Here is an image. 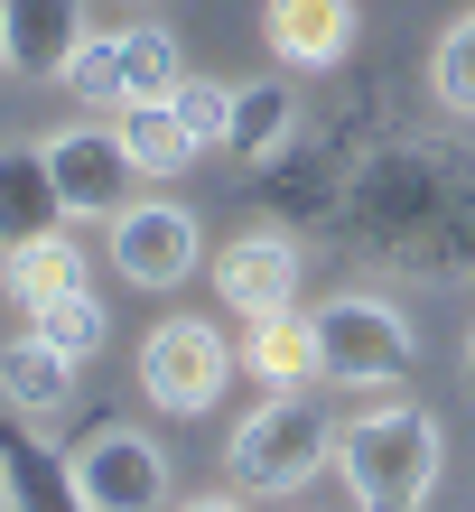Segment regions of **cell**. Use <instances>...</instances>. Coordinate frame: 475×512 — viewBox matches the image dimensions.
<instances>
[{
  "label": "cell",
  "instance_id": "1",
  "mask_svg": "<svg viewBox=\"0 0 475 512\" xmlns=\"http://www.w3.org/2000/svg\"><path fill=\"white\" fill-rule=\"evenodd\" d=\"M336 475H345L354 512H420L438 494V475H448V429L420 401L382 391L373 410H354L336 429Z\"/></svg>",
  "mask_w": 475,
  "mask_h": 512
},
{
  "label": "cell",
  "instance_id": "8",
  "mask_svg": "<svg viewBox=\"0 0 475 512\" xmlns=\"http://www.w3.org/2000/svg\"><path fill=\"white\" fill-rule=\"evenodd\" d=\"M261 38L289 75H336L364 38V10L354 0H261Z\"/></svg>",
  "mask_w": 475,
  "mask_h": 512
},
{
  "label": "cell",
  "instance_id": "6",
  "mask_svg": "<svg viewBox=\"0 0 475 512\" xmlns=\"http://www.w3.org/2000/svg\"><path fill=\"white\" fill-rule=\"evenodd\" d=\"M38 149H47L56 196H66V224H112L131 205V187H140V168H131L122 131H112V112H103V122H56Z\"/></svg>",
  "mask_w": 475,
  "mask_h": 512
},
{
  "label": "cell",
  "instance_id": "15",
  "mask_svg": "<svg viewBox=\"0 0 475 512\" xmlns=\"http://www.w3.org/2000/svg\"><path fill=\"white\" fill-rule=\"evenodd\" d=\"M56 224H66V196H56V177H47V149L38 140L0 149V252L28 243V233H56Z\"/></svg>",
  "mask_w": 475,
  "mask_h": 512
},
{
  "label": "cell",
  "instance_id": "2",
  "mask_svg": "<svg viewBox=\"0 0 475 512\" xmlns=\"http://www.w3.org/2000/svg\"><path fill=\"white\" fill-rule=\"evenodd\" d=\"M224 466L243 494H299L336 466V419H326L308 391H261V410L233 419L224 438Z\"/></svg>",
  "mask_w": 475,
  "mask_h": 512
},
{
  "label": "cell",
  "instance_id": "16",
  "mask_svg": "<svg viewBox=\"0 0 475 512\" xmlns=\"http://www.w3.org/2000/svg\"><path fill=\"white\" fill-rule=\"evenodd\" d=\"M289 131H299V84H233V131H224V149L243 168H271L280 149H289Z\"/></svg>",
  "mask_w": 475,
  "mask_h": 512
},
{
  "label": "cell",
  "instance_id": "23",
  "mask_svg": "<svg viewBox=\"0 0 475 512\" xmlns=\"http://www.w3.org/2000/svg\"><path fill=\"white\" fill-rule=\"evenodd\" d=\"M168 512H252V494L224 485V494H187V503H168Z\"/></svg>",
  "mask_w": 475,
  "mask_h": 512
},
{
  "label": "cell",
  "instance_id": "18",
  "mask_svg": "<svg viewBox=\"0 0 475 512\" xmlns=\"http://www.w3.org/2000/svg\"><path fill=\"white\" fill-rule=\"evenodd\" d=\"M122 75H131V103H168L177 84H187V47H177V28H159V19L122 28Z\"/></svg>",
  "mask_w": 475,
  "mask_h": 512
},
{
  "label": "cell",
  "instance_id": "11",
  "mask_svg": "<svg viewBox=\"0 0 475 512\" xmlns=\"http://www.w3.org/2000/svg\"><path fill=\"white\" fill-rule=\"evenodd\" d=\"M0 494H10V512H84L75 494V466L56 457V447L38 438V419H0Z\"/></svg>",
  "mask_w": 475,
  "mask_h": 512
},
{
  "label": "cell",
  "instance_id": "21",
  "mask_svg": "<svg viewBox=\"0 0 475 512\" xmlns=\"http://www.w3.org/2000/svg\"><path fill=\"white\" fill-rule=\"evenodd\" d=\"M429 94H438V112L475 122V10L438 28V47H429Z\"/></svg>",
  "mask_w": 475,
  "mask_h": 512
},
{
  "label": "cell",
  "instance_id": "20",
  "mask_svg": "<svg viewBox=\"0 0 475 512\" xmlns=\"http://www.w3.org/2000/svg\"><path fill=\"white\" fill-rule=\"evenodd\" d=\"M66 94L84 103V112H122L131 103V75H122V28H112V38H84L75 56H66Z\"/></svg>",
  "mask_w": 475,
  "mask_h": 512
},
{
  "label": "cell",
  "instance_id": "24",
  "mask_svg": "<svg viewBox=\"0 0 475 512\" xmlns=\"http://www.w3.org/2000/svg\"><path fill=\"white\" fill-rule=\"evenodd\" d=\"M457 373H466V391H475V326H466V354H457Z\"/></svg>",
  "mask_w": 475,
  "mask_h": 512
},
{
  "label": "cell",
  "instance_id": "5",
  "mask_svg": "<svg viewBox=\"0 0 475 512\" xmlns=\"http://www.w3.org/2000/svg\"><path fill=\"white\" fill-rule=\"evenodd\" d=\"M233 373H243V354L224 345L215 317H159L150 336H140V391H150V410H168V419H205Z\"/></svg>",
  "mask_w": 475,
  "mask_h": 512
},
{
  "label": "cell",
  "instance_id": "22",
  "mask_svg": "<svg viewBox=\"0 0 475 512\" xmlns=\"http://www.w3.org/2000/svg\"><path fill=\"white\" fill-rule=\"evenodd\" d=\"M168 112L187 122V140L196 149H224V131H233V84H215V75H187L168 94Z\"/></svg>",
  "mask_w": 475,
  "mask_h": 512
},
{
  "label": "cell",
  "instance_id": "4",
  "mask_svg": "<svg viewBox=\"0 0 475 512\" xmlns=\"http://www.w3.org/2000/svg\"><path fill=\"white\" fill-rule=\"evenodd\" d=\"M84 512H168V447L122 410H94L66 447Z\"/></svg>",
  "mask_w": 475,
  "mask_h": 512
},
{
  "label": "cell",
  "instance_id": "25",
  "mask_svg": "<svg viewBox=\"0 0 475 512\" xmlns=\"http://www.w3.org/2000/svg\"><path fill=\"white\" fill-rule=\"evenodd\" d=\"M0 66H10V38H0Z\"/></svg>",
  "mask_w": 475,
  "mask_h": 512
},
{
  "label": "cell",
  "instance_id": "13",
  "mask_svg": "<svg viewBox=\"0 0 475 512\" xmlns=\"http://www.w3.org/2000/svg\"><path fill=\"white\" fill-rule=\"evenodd\" d=\"M0 38H10L0 75H66V56L94 28H84V0H0Z\"/></svg>",
  "mask_w": 475,
  "mask_h": 512
},
{
  "label": "cell",
  "instance_id": "3",
  "mask_svg": "<svg viewBox=\"0 0 475 512\" xmlns=\"http://www.w3.org/2000/svg\"><path fill=\"white\" fill-rule=\"evenodd\" d=\"M317 317V354H326V382L345 391H401L410 382V354H420V336H410V317L392 308V298L373 289H336Z\"/></svg>",
  "mask_w": 475,
  "mask_h": 512
},
{
  "label": "cell",
  "instance_id": "14",
  "mask_svg": "<svg viewBox=\"0 0 475 512\" xmlns=\"http://www.w3.org/2000/svg\"><path fill=\"white\" fill-rule=\"evenodd\" d=\"M84 289V243H75V224H56V233H28V243L0 252V298L28 317V308H47V298H66Z\"/></svg>",
  "mask_w": 475,
  "mask_h": 512
},
{
  "label": "cell",
  "instance_id": "10",
  "mask_svg": "<svg viewBox=\"0 0 475 512\" xmlns=\"http://www.w3.org/2000/svg\"><path fill=\"white\" fill-rule=\"evenodd\" d=\"M243 373L261 391H308L326 382V354H317V317L308 308H271V317H243Z\"/></svg>",
  "mask_w": 475,
  "mask_h": 512
},
{
  "label": "cell",
  "instance_id": "17",
  "mask_svg": "<svg viewBox=\"0 0 475 512\" xmlns=\"http://www.w3.org/2000/svg\"><path fill=\"white\" fill-rule=\"evenodd\" d=\"M112 131H122V149H131V168H140V177H187V168L205 159L168 103H122V112H112Z\"/></svg>",
  "mask_w": 475,
  "mask_h": 512
},
{
  "label": "cell",
  "instance_id": "9",
  "mask_svg": "<svg viewBox=\"0 0 475 512\" xmlns=\"http://www.w3.org/2000/svg\"><path fill=\"white\" fill-rule=\"evenodd\" d=\"M215 298L233 317H271V308H299V243L271 224L233 233V243L215 252Z\"/></svg>",
  "mask_w": 475,
  "mask_h": 512
},
{
  "label": "cell",
  "instance_id": "12",
  "mask_svg": "<svg viewBox=\"0 0 475 512\" xmlns=\"http://www.w3.org/2000/svg\"><path fill=\"white\" fill-rule=\"evenodd\" d=\"M75 373H84L75 354H56L38 326H19V336L0 345V410H19V419L47 429L56 410H75Z\"/></svg>",
  "mask_w": 475,
  "mask_h": 512
},
{
  "label": "cell",
  "instance_id": "19",
  "mask_svg": "<svg viewBox=\"0 0 475 512\" xmlns=\"http://www.w3.org/2000/svg\"><path fill=\"white\" fill-rule=\"evenodd\" d=\"M28 326H38L56 354H75V364H94V354L112 345V317H103L94 289H66V298H47V308H28Z\"/></svg>",
  "mask_w": 475,
  "mask_h": 512
},
{
  "label": "cell",
  "instance_id": "7",
  "mask_svg": "<svg viewBox=\"0 0 475 512\" xmlns=\"http://www.w3.org/2000/svg\"><path fill=\"white\" fill-rule=\"evenodd\" d=\"M103 233H112L122 289H177V280H196V261H205V224H196V205H177V196H131Z\"/></svg>",
  "mask_w": 475,
  "mask_h": 512
}]
</instances>
